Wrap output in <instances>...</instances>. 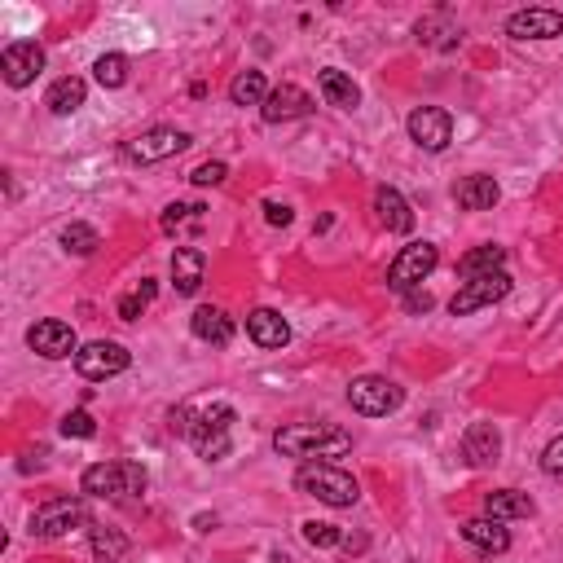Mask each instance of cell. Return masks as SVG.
Here are the masks:
<instances>
[{
    "instance_id": "cell-27",
    "label": "cell",
    "mask_w": 563,
    "mask_h": 563,
    "mask_svg": "<svg viewBox=\"0 0 563 563\" xmlns=\"http://www.w3.org/2000/svg\"><path fill=\"white\" fill-rule=\"evenodd\" d=\"M273 88L264 84V71H238L234 84H229V102L234 106H264Z\"/></svg>"
},
{
    "instance_id": "cell-16",
    "label": "cell",
    "mask_w": 563,
    "mask_h": 563,
    "mask_svg": "<svg viewBox=\"0 0 563 563\" xmlns=\"http://www.w3.org/2000/svg\"><path fill=\"white\" fill-rule=\"evenodd\" d=\"M462 454L471 458V467H493L502 458V432L493 423H471L462 436Z\"/></svg>"
},
{
    "instance_id": "cell-26",
    "label": "cell",
    "mask_w": 563,
    "mask_h": 563,
    "mask_svg": "<svg viewBox=\"0 0 563 563\" xmlns=\"http://www.w3.org/2000/svg\"><path fill=\"white\" fill-rule=\"evenodd\" d=\"M506 264V247H498V242H484V247H476V251H467V256L458 260V273L462 278H484V273H498Z\"/></svg>"
},
{
    "instance_id": "cell-14",
    "label": "cell",
    "mask_w": 563,
    "mask_h": 563,
    "mask_svg": "<svg viewBox=\"0 0 563 563\" xmlns=\"http://www.w3.org/2000/svg\"><path fill=\"white\" fill-rule=\"evenodd\" d=\"M260 115H264V124H291V119L313 115V97H308L300 84H278L269 97H264Z\"/></svg>"
},
{
    "instance_id": "cell-24",
    "label": "cell",
    "mask_w": 563,
    "mask_h": 563,
    "mask_svg": "<svg viewBox=\"0 0 563 563\" xmlns=\"http://www.w3.org/2000/svg\"><path fill=\"white\" fill-rule=\"evenodd\" d=\"M462 537L476 550H484V555H502V550L511 546V533H506L502 520H467L462 524Z\"/></svg>"
},
{
    "instance_id": "cell-19",
    "label": "cell",
    "mask_w": 563,
    "mask_h": 563,
    "mask_svg": "<svg viewBox=\"0 0 563 563\" xmlns=\"http://www.w3.org/2000/svg\"><path fill=\"white\" fill-rule=\"evenodd\" d=\"M190 330H194V339H203V344H212V348H225L229 339H234V322H229V313L225 308H212V304L194 308Z\"/></svg>"
},
{
    "instance_id": "cell-28",
    "label": "cell",
    "mask_w": 563,
    "mask_h": 563,
    "mask_svg": "<svg viewBox=\"0 0 563 563\" xmlns=\"http://www.w3.org/2000/svg\"><path fill=\"white\" fill-rule=\"evenodd\" d=\"M62 247L71 251V256H93V251L102 247V234H97L93 225H84V220H75V225L62 229Z\"/></svg>"
},
{
    "instance_id": "cell-9",
    "label": "cell",
    "mask_w": 563,
    "mask_h": 563,
    "mask_svg": "<svg viewBox=\"0 0 563 563\" xmlns=\"http://www.w3.org/2000/svg\"><path fill=\"white\" fill-rule=\"evenodd\" d=\"M185 146H190V132H181V128H150V132H141V137L124 141V154L132 163H163V159H172V154H181Z\"/></svg>"
},
{
    "instance_id": "cell-5",
    "label": "cell",
    "mask_w": 563,
    "mask_h": 563,
    "mask_svg": "<svg viewBox=\"0 0 563 563\" xmlns=\"http://www.w3.org/2000/svg\"><path fill=\"white\" fill-rule=\"evenodd\" d=\"M229 427H234V405H225V401L207 405L203 414L190 418V440H194V449H198V454H203L207 462H220V458L229 454Z\"/></svg>"
},
{
    "instance_id": "cell-3",
    "label": "cell",
    "mask_w": 563,
    "mask_h": 563,
    "mask_svg": "<svg viewBox=\"0 0 563 563\" xmlns=\"http://www.w3.org/2000/svg\"><path fill=\"white\" fill-rule=\"evenodd\" d=\"M141 489H146V467H137V462H97L84 471L88 498H132Z\"/></svg>"
},
{
    "instance_id": "cell-6",
    "label": "cell",
    "mask_w": 563,
    "mask_h": 563,
    "mask_svg": "<svg viewBox=\"0 0 563 563\" xmlns=\"http://www.w3.org/2000/svg\"><path fill=\"white\" fill-rule=\"evenodd\" d=\"M436 264H440V251L432 247V242H410V247H401V256L388 264V286L401 295H410L432 278Z\"/></svg>"
},
{
    "instance_id": "cell-20",
    "label": "cell",
    "mask_w": 563,
    "mask_h": 563,
    "mask_svg": "<svg viewBox=\"0 0 563 563\" xmlns=\"http://www.w3.org/2000/svg\"><path fill=\"white\" fill-rule=\"evenodd\" d=\"M247 335L256 339L260 348H286L291 344V326H286V317L273 313V308H256V313H247Z\"/></svg>"
},
{
    "instance_id": "cell-18",
    "label": "cell",
    "mask_w": 563,
    "mask_h": 563,
    "mask_svg": "<svg viewBox=\"0 0 563 563\" xmlns=\"http://www.w3.org/2000/svg\"><path fill=\"white\" fill-rule=\"evenodd\" d=\"M374 212H379V225L392 229V234H410L414 229L410 203H405V194L392 190V185H379V194H374Z\"/></svg>"
},
{
    "instance_id": "cell-8",
    "label": "cell",
    "mask_w": 563,
    "mask_h": 563,
    "mask_svg": "<svg viewBox=\"0 0 563 563\" xmlns=\"http://www.w3.org/2000/svg\"><path fill=\"white\" fill-rule=\"evenodd\" d=\"M132 366L128 348L115 344V339H93V344H84L75 352V370L84 374V379H115V374H124Z\"/></svg>"
},
{
    "instance_id": "cell-4",
    "label": "cell",
    "mask_w": 563,
    "mask_h": 563,
    "mask_svg": "<svg viewBox=\"0 0 563 563\" xmlns=\"http://www.w3.org/2000/svg\"><path fill=\"white\" fill-rule=\"evenodd\" d=\"M348 405L366 418H388L405 405V388L383 374H361V379L348 383Z\"/></svg>"
},
{
    "instance_id": "cell-15",
    "label": "cell",
    "mask_w": 563,
    "mask_h": 563,
    "mask_svg": "<svg viewBox=\"0 0 563 563\" xmlns=\"http://www.w3.org/2000/svg\"><path fill=\"white\" fill-rule=\"evenodd\" d=\"M506 36L511 40H555L563 36V14L559 9H520L506 18Z\"/></svg>"
},
{
    "instance_id": "cell-21",
    "label": "cell",
    "mask_w": 563,
    "mask_h": 563,
    "mask_svg": "<svg viewBox=\"0 0 563 563\" xmlns=\"http://www.w3.org/2000/svg\"><path fill=\"white\" fill-rule=\"evenodd\" d=\"M454 198H458V207L462 212H493L498 207V181L493 176H467V181H458L454 185Z\"/></svg>"
},
{
    "instance_id": "cell-10",
    "label": "cell",
    "mask_w": 563,
    "mask_h": 563,
    "mask_svg": "<svg viewBox=\"0 0 563 563\" xmlns=\"http://www.w3.org/2000/svg\"><path fill=\"white\" fill-rule=\"evenodd\" d=\"M405 128H410L414 146L427 150V154H440L449 141H454V115H449V110H440V106H418Z\"/></svg>"
},
{
    "instance_id": "cell-13",
    "label": "cell",
    "mask_w": 563,
    "mask_h": 563,
    "mask_svg": "<svg viewBox=\"0 0 563 563\" xmlns=\"http://www.w3.org/2000/svg\"><path fill=\"white\" fill-rule=\"evenodd\" d=\"M75 524H84V502L80 498H53L31 515V537H62Z\"/></svg>"
},
{
    "instance_id": "cell-2",
    "label": "cell",
    "mask_w": 563,
    "mask_h": 563,
    "mask_svg": "<svg viewBox=\"0 0 563 563\" xmlns=\"http://www.w3.org/2000/svg\"><path fill=\"white\" fill-rule=\"evenodd\" d=\"M295 489L304 493V498H317L326 506H352L361 498V484L348 476V471L330 467V462H304L300 471H295Z\"/></svg>"
},
{
    "instance_id": "cell-35",
    "label": "cell",
    "mask_w": 563,
    "mask_h": 563,
    "mask_svg": "<svg viewBox=\"0 0 563 563\" xmlns=\"http://www.w3.org/2000/svg\"><path fill=\"white\" fill-rule=\"evenodd\" d=\"M542 471L546 476H555V480H563V436H555L546 445V454H542Z\"/></svg>"
},
{
    "instance_id": "cell-38",
    "label": "cell",
    "mask_w": 563,
    "mask_h": 563,
    "mask_svg": "<svg viewBox=\"0 0 563 563\" xmlns=\"http://www.w3.org/2000/svg\"><path fill=\"white\" fill-rule=\"evenodd\" d=\"M432 295H427V291H410V295H405V308H410V313H432Z\"/></svg>"
},
{
    "instance_id": "cell-11",
    "label": "cell",
    "mask_w": 563,
    "mask_h": 563,
    "mask_svg": "<svg viewBox=\"0 0 563 563\" xmlns=\"http://www.w3.org/2000/svg\"><path fill=\"white\" fill-rule=\"evenodd\" d=\"M0 71H5V84L9 88H27L44 71V49H40L36 40L5 44V53H0Z\"/></svg>"
},
{
    "instance_id": "cell-31",
    "label": "cell",
    "mask_w": 563,
    "mask_h": 563,
    "mask_svg": "<svg viewBox=\"0 0 563 563\" xmlns=\"http://www.w3.org/2000/svg\"><path fill=\"white\" fill-rule=\"evenodd\" d=\"M304 542L317 546V550H330L344 542V533H339V524H326V520H308L304 524Z\"/></svg>"
},
{
    "instance_id": "cell-29",
    "label": "cell",
    "mask_w": 563,
    "mask_h": 563,
    "mask_svg": "<svg viewBox=\"0 0 563 563\" xmlns=\"http://www.w3.org/2000/svg\"><path fill=\"white\" fill-rule=\"evenodd\" d=\"M93 75L102 88H124L128 84V58L124 53H102V58L93 62Z\"/></svg>"
},
{
    "instance_id": "cell-25",
    "label": "cell",
    "mask_w": 563,
    "mask_h": 563,
    "mask_svg": "<svg viewBox=\"0 0 563 563\" xmlns=\"http://www.w3.org/2000/svg\"><path fill=\"white\" fill-rule=\"evenodd\" d=\"M84 97H88V88H84L80 75H62V80L49 84V93H44V106H49L53 115H75V110L84 106Z\"/></svg>"
},
{
    "instance_id": "cell-37",
    "label": "cell",
    "mask_w": 563,
    "mask_h": 563,
    "mask_svg": "<svg viewBox=\"0 0 563 563\" xmlns=\"http://www.w3.org/2000/svg\"><path fill=\"white\" fill-rule=\"evenodd\" d=\"M291 207L286 203H264V220H269V225H291Z\"/></svg>"
},
{
    "instance_id": "cell-33",
    "label": "cell",
    "mask_w": 563,
    "mask_h": 563,
    "mask_svg": "<svg viewBox=\"0 0 563 563\" xmlns=\"http://www.w3.org/2000/svg\"><path fill=\"white\" fill-rule=\"evenodd\" d=\"M62 436L66 440H71V436L75 440H93L97 436V418L88 414V410H71V414L62 418Z\"/></svg>"
},
{
    "instance_id": "cell-1",
    "label": "cell",
    "mask_w": 563,
    "mask_h": 563,
    "mask_svg": "<svg viewBox=\"0 0 563 563\" xmlns=\"http://www.w3.org/2000/svg\"><path fill=\"white\" fill-rule=\"evenodd\" d=\"M273 449L282 458H339L352 449V436L330 423H291L273 432Z\"/></svg>"
},
{
    "instance_id": "cell-17",
    "label": "cell",
    "mask_w": 563,
    "mask_h": 563,
    "mask_svg": "<svg viewBox=\"0 0 563 563\" xmlns=\"http://www.w3.org/2000/svg\"><path fill=\"white\" fill-rule=\"evenodd\" d=\"M207 278V256L198 247H176L172 251V286L176 295H198V286Z\"/></svg>"
},
{
    "instance_id": "cell-36",
    "label": "cell",
    "mask_w": 563,
    "mask_h": 563,
    "mask_svg": "<svg viewBox=\"0 0 563 563\" xmlns=\"http://www.w3.org/2000/svg\"><path fill=\"white\" fill-rule=\"evenodd\" d=\"M198 212H203V207H198V203H172L168 212H163V229H168V234H172V229L181 225L185 216H198Z\"/></svg>"
},
{
    "instance_id": "cell-34",
    "label": "cell",
    "mask_w": 563,
    "mask_h": 563,
    "mask_svg": "<svg viewBox=\"0 0 563 563\" xmlns=\"http://www.w3.org/2000/svg\"><path fill=\"white\" fill-rule=\"evenodd\" d=\"M225 176H229V168H225V163H198V168L190 172V181L194 185H220V181H225Z\"/></svg>"
},
{
    "instance_id": "cell-32",
    "label": "cell",
    "mask_w": 563,
    "mask_h": 563,
    "mask_svg": "<svg viewBox=\"0 0 563 563\" xmlns=\"http://www.w3.org/2000/svg\"><path fill=\"white\" fill-rule=\"evenodd\" d=\"M150 300H154V282H141L137 291L119 300V317H124V322H137V317L150 308Z\"/></svg>"
},
{
    "instance_id": "cell-23",
    "label": "cell",
    "mask_w": 563,
    "mask_h": 563,
    "mask_svg": "<svg viewBox=\"0 0 563 563\" xmlns=\"http://www.w3.org/2000/svg\"><path fill=\"white\" fill-rule=\"evenodd\" d=\"M317 84H322V97H326L330 106H339V110H357L361 106L357 80H352L348 71H339V66H326V71L317 75Z\"/></svg>"
},
{
    "instance_id": "cell-30",
    "label": "cell",
    "mask_w": 563,
    "mask_h": 563,
    "mask_svg": "<svg viewBox=\"0 0 563 563\" xmlns=\"http://www.w3.org/2000/svg\"><path fill=\"white\" fill-rule=\"evenodd\" d=\"M128 550V537L119 528H93V555L102 563H119Z\"/></svg>"
},
{
    "instance_id": "cell-7",
    "label": "cell",
    "mask_w": 563,
    "mask_h": 563,
    "mask_svg": "<svg viewBox=\"0 0 563 563\" xmlns=\"http://www.w3.org/2000/svg\"><path fill=\"white\" fill-rule=\"evenodd\" d=\"M506 291H511V273H506V269L484 273V278H471V282H462L458 295L449 300V313H454V317H471V313H480V308L498 304Z\"/></svg>"
},
{
    "instance_id": "cell-12",
    "label": "cell",
    "mask_w": 563,
    "mask_h": 563,
    "mask_svg": "<svg viewBox=\"0 0 563 563\" xmlns=\"http://www.w3.org/2000/svg\"><path fill=\"white\" fill-rule=\"evenodd\" d=\"M27 344H31V352H40L44 361H62V357H75V352H80L71 322H58V317H44V322L31 326Z\"/></svg>"
},
{
    "instance_id": "cell-22",
    "label": "cell",
    "mask_w": 563,
    "mask_h": 563,
    "mask_svg": "<svg viewBox=\"0 0 563 563\" xmlns=\"http://www.w3.org/2000/svg\"><path fill=\"white\" fill-rule=\"evenodd\" d=\"M537 506H533V498L528 493H520V489H493V493H484V515L489 520H528Z\"/></svg>"
}]
</instances>
